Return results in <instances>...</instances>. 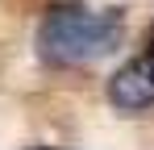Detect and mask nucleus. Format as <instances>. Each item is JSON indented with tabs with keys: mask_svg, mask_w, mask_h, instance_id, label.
<instances>
[{
	"mask_svg": "<svg viewBox=\"0 0 154 150\" xmlns=\"http://www.w3.org/2000/svg\"><path fill=\"white\" fill-rule=\"evenodd\" d=\"M108 92H112V100L121 108H142V104L154 100V83H150V75L142 71V63H129L125 71H117Z\"/></svg>",
	"mask_w": 154,
	"mask_h": 150,
	"instance_id": "f03ea898",
	"label": "nucleus"
},
{
	"mask_svg": "<svg viewBox=\"0 0 154 150\" xmlns=\"http://www.w3.org/2000/svg\"><path fill=\"white\" fill-rule=\"evenodd\" d=\"M137 63H142V71L150 75V83H154V46L146 50V54H142V58H137Z\"/></svg>",
	"mask_w": 154,
	"mask_h": 150,
	"instance_id": "7ed1b4c3",
	"label": "nucleus"
},
{
	"mask_svg": "<svg viewBox=\"0 0 154 150\" xmlns=\"http://www.w3.org/2000/svg\"><path fill=\"white\" fill-rule=\"evenodd\" d=\"M121 42L117 17H92L83 8H54L38 29V54L46 63H88Z\"/></svg>",
	"mask_w": 154,
	"mask_h": 150,
	"instance_id": "f257e3e1",
	"label": "nucleus"
}]
</instances>
